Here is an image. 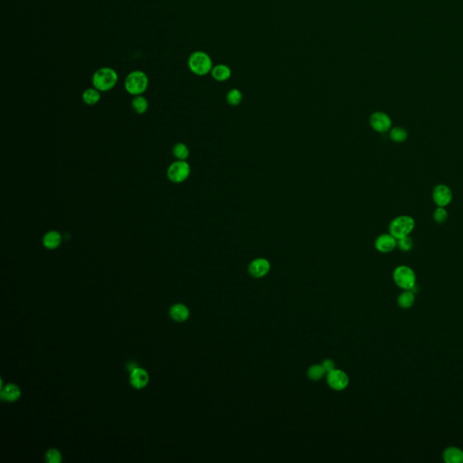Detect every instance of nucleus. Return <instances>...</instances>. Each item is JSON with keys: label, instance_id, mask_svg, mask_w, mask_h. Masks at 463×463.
<instances>
[{"label": "nucleus", "instance_id": "22", "mask_svg": "<svg viewBox=\"0 0 463 463\" xmlns=\"http://www.w3.org/2000/svg\"><path fill=\"white\" fill-rule=\"evenodd\" d=\"M307 375L310 380L320 381L327 375V372L322 364H313L308 369Z\"/></svg>", "mask_w": 463, "mask_h": 463}, {"label": "nucleus", "instance_id": "20", "mask_svg": "<svg viewBox=\"0 0 463 463\" xmlns=\"http://www.w3.org/2000/svg\"><path fill=\"white\" fill-rule=\"evenodd\" d=\"M132 106L137 114H144L149 109V102L142 95H137L133 98Z\"/></svg>", "mask_w": 463, "mask_h": 463}, {"label": "nucleus", "instance_id": "8", "mask_svg": "<svg viewBox=\"0 0 463 463\" xmlns=\"http://www.w3.org/2000/svg\"><path fill=\"white\" fill-rule=\"evenodd\" d=\"M370 126L379 133H386L392 129V120L390 116L384 111H375L370 116Z\"/></svg>", "mask_w": 463, "mask_h": 463}, {"label": "nucleus", "instance_id": "12", "mask_svg": "<svg viewBox=\"0 0 463 463\" xmlns=\"http://www.w3.org/2000/svg\"><path fill=\"white\" fill-rule=\"evenodd\" d=\"M62 234L58 231L52 230L47 232L43 237V245L48 250H55L61 245Z\"/></svg>", "mask_w": 463, "mask_h": 463}, {"label": "nucleus", "instance_id": "13", "mask_svg": "<svg viewBox=\"0 0 463 463\" xmlns=\"http://www.w3.org/2000/svg\"><path fill=\"white\" fill-rule=\"evenodd\" d=\"M149 382V375L142 368L133 369L131 375V383L135 388L140 389L147 386Z\"/></svg>", "mask_w": 463, "mask_h": 463}, {"label": "nucleus", "instance_id": "27", "mask_svg": "<svg viewBox=\"0 0 463 463\" xmlns=\"http://www.w3.org/2000/svg\"><path fill=\"white\" fill-rule=\"evenodd\" d=\"M46 461L49 463H60L62 461L61 453L55 449H51L46 453Z\"/></svg>", "mask_w": 463, "mask_h": 463}, {"label": "nucleus", "instance_id": "14", "mask_svg": "<svg viewBox=\"0 0 463 463\" xmlns=\"http://www.w3.org/2000/svg\"><path fill=\"white\" fill-rule=\"evenodd\" d=\"M442 458L447 463H463V451L458 447H448L442 452Z\"/></svg>", "mask_w": 463, "mask_h": 463}, {"label": "nucleus", "instance_id": "21", "mask_svg": "<svg viewBox=\"0 0 463 463\" xmlns=\"http://www.w3.org/2000/svg\"><path fill=\"white\" fill-rule=\"evenodd\" d=\"M389 132H390L389 137L391 138L392 141L396 143H402L408 138L407 131L402 127L397 126V127L392 128Z\"/></svg>", "mask_w": 463, "mask_h": 463}, {"label": "nucleus", "instance_id": "17", "mask_svg": "<svg viewBox=\"0 0 463 463\" xmlns=\"http://www.w3.org/2000/svg\"><path fill=\"white\" fill-rule=\"evenodd\" d=\"M21 392L20 389L15 385H7V386L2 389L1 391V397L3 400H6L7 402H15L20 397Z\"/></svg>", "mask_w": 463, "mask_h": 463}, {"label": "nucleus", "instance_id": "23", "mask_svg": "<svg viewBox=\"0 0 463 463\" xmlns=\"http://www.w3.org/2000/svg\"><path fill=\"white\" fill-rule=\"evenodd\" d=\"M243 94L239 89H232L226 94V101L229 105L235 107L243 101Z\"/></svg>", "mask_w": 463, "mask_h": 463}, {"label": "nucleus", "instance_id": "26", "mask_svg": "<svg viewBox=\"0 0 463 463\" xmlns=\"http://www.w3.org/2000/svg\"><path fill=\"white\" fill-rule=\"evenodd\" d=\"M448 219V212L445 207L438 206L433 212V220L437 224H444Z\"/></svg>", "mask_w": 463, "mask_h": 463}, {"label": "nucleus", "instance_id": "25", "mask_svg": "<svg viewBox=\"0 0 463 463\" xmlns=\"http://www.w3.org/2000/svg\"><path fill=\"white\" fill-rule=\"evenodd\" d=\"M414 246L413 239L410 236H404L397 240V247L402 252H409Z\"/></svg>", "mask_w": 463, "mask_h": 463}, {"label": "nucleus", "instance_id": "3", "mask_svg": "<svg viewBox=\"0 0 463 463\" xmlns=\"http://www.w3.org/2000/svg\"><path fill=\"white\" fill-rule=\"evenodd\" d=\"M415 221L410 215H399L394 218L389 224V233L397 240L408 236L414 231Z\"/></svg>", "mask_w": 463, "mask_h": 463}, {"label": "nucleus", "instance_id": "2", "mask_svg": "<svg viewBox=\"0 0 463 463\" xmlns=\"http://www.w3.org/2000/svg\"><path fill=\"white\" fill-rule=\"evenodd\" d=\"M118 83V74L116 71L110 67L99 68L94 72L93 76V84L94 88L99 92H108L114 88Z\"/></svg>", "mask_w": 463, "mask_h": 463}, {"label": "nucleus", "instance_id": "7", "mask_svg": "<svg viewBox=\"0 0 463 463\" xmlns=\"http://www.w3.org/2000/svg\"><path fill=\"white\" fill-rule=\"evenodd\" d=\"M327 383L331 389L343 391L349 385V377L346 372L336 368L327 374Z\"/></svg>", "mask_w": 463, "mask_h": 463}, {"label": "nucleus", "instance_id": "5", "mask_svg": "<svg viewBox=\"0 0 463 463\" xmlns=\"http://www.w3.org/2000/svg\"><path fill=\"white\" fill-rule=\"evenodd\" d=\"M393 279L397 286L404 291L412 290L416 286V275L414 270L406 265H400L393 272Z\"/></svg>", "mask_w": 463, "mask_h": 463}, {"label": "nucleus", "instance_id": "19", "mask_svg": "<svg viewBox=\"0 0 463 463\" xmlns=\"http://www.w3.org/2000/svg\"><path fill=\"white\" fill-rule=\"evenodd\" d=\"M99 99L100 94L99 90L96 88H89L83 92V100L85 104L94 106L99 102Z\"/></svg>", "mask_w": 463, "mask_h": 463}, {"label": "nucleus", "instance_id": "24", "mask_svg": "<svg viewBox=\"0 0 463 463\" xmlns=\"http://www.w3.org/2000/svg\"><path fill=\"white\" fill-rule=\"evenodd\" d=\"M172 153L177 160H187L190 154L188 146L182 142L177 143L173 147Z\"/></svg>", "mask_w": 463, "mask_h": 463}, {"label": "nucleus", "instance_id": "16", "mask_svg": "<svg viewBox=\"0 0 463 463\" xmlns=\"http://www.w3.org/2000/svg\"><path fill=\"white\" fill-rule=\"evenodd\" d=\"M172 319L178 322H183L188 320L189 317V309L183 304H176L170 309Z\"/></svg>", "mask_w": 463, "mask_h": 463}, {"label": "nucleus", "instance_id": "28", "mask_svg": "<svg viewBox=\"0 0 463 463\" xmlns=\"http://www.w3.org/2000/svg\"><path fill=\"white\" fill-rule=\"evenodd\" d=\"M322 365L325 368L327 374L331 372L332 370L336 369V364L332 359H326L322 362Z\"/></svg>", "mask_w": 463, "mask_h": 463}, {"label": "nucleus", "instance_id": "4", "mask_svg": "<svg viewBox=\"0 0 463 463\" xmlns=\"http://www.w3.org/2000/svg\"><path fill=\"white\" fill-rule=\"evenodd\" d=\"M149 86V78L145 72L134 71L128 74L125 79V89L134 96L144 94Z\"/></svg>", "mask_w": 463, "mask_h": 463}, {"label": "nucleus", "instance_id": "10", "mask_svg": "<svg viewBox=\"0 0 463 463\" xmlns=\"http://www.w3.org/2000/svg\"><path fill=\"white\" fill-rule=\"evenodd\" d=\"M432 200L437 206L445 207L452 202V189L444 184L437 185L432 190Z\"/></svg>", "mask_w": 463, "mask_h": 463}, {"label": "nucleus", "instance_id": "1", "mask_svg": "<svg viewBox=\"0 0 463 463\" xmlns=\"http://www.w3.org/2000/svg\"><path fill=\"white\" fill-rule=\"evenodd\" d=\"M188 67L194 74L204 76L213 69V62L208 54L203 51H196L188 58Z\"/></svg>", "mask_w": 463, "mask_h": 463}, {"label": "nucleus", "instance_id": "6", "mask_svg": "<svg viewBox=\"0 0 463 463\" xmlns=\"http://www.w3.org/2000/svg\"><path fill=\"white\" fill-rule=\"evenodd\" d=\"M191 174V166L187 160H176L166 170V177L175 184L185 182Z\"/></svg>", "mask_w": 463, "mask_h": 463}, {"label": "nucleus", "instance_id": "18", "mask_svg": "<svg viewBox=\"0 0 463 463\" xmlns=\"http://www.w3.org/2000/svg\"><path fill=\"white\" fill-rule=\"evenodd\" d=\"M414 300H415V297H414V292H412L411 290H407L398 296L397 303H398V306L401 307L402 309H410L411 307H413Z\"/></svg>", "mask_w": 463, "mask_h": 463}, {"label": "nucleus", "instance_id": "15", "mask_svg": "<svg viewBox=\"0 0 463 463\" xmlns=\"http://www.w3.org/2000/svg\"><path fill=\"white\" fill-rule=\"evenodd\" d=\"M212 77L217 82H226L231 78V68L226 65H217L211 71Z\"/></svg>", "mask_w": 463, "mask_h": 463}, {"label": "nucleus", "instance_id": "9", "mask_svg": "<svg viewBox=\"0 0 463 463\" xmlns=\"http://www.w3.org/2000/svg\"><path fill=\"white\" fill-rule=\"evenodd\" d=\"M270 262L264 257H259L253 260L248 266V272L250 275L255 279H262L270 272Z\"/></svg>", "mask_w": 463, "mask_h": 463}, {"label": "nucleus", "instance_id": "11", "mask_svg": "<svg viewBox=\"0 0 463 463\" xmlns=\"http://www.w3.org/2000/svg\"><path fill=\"white\" fill-rule=\"evenodd\" d=\"M397 247V239L391 233H382L375 241V248L381 254L391 253Z\"/></svg>", "mask_w": 463, "mask_h": 463}]
</instances>
